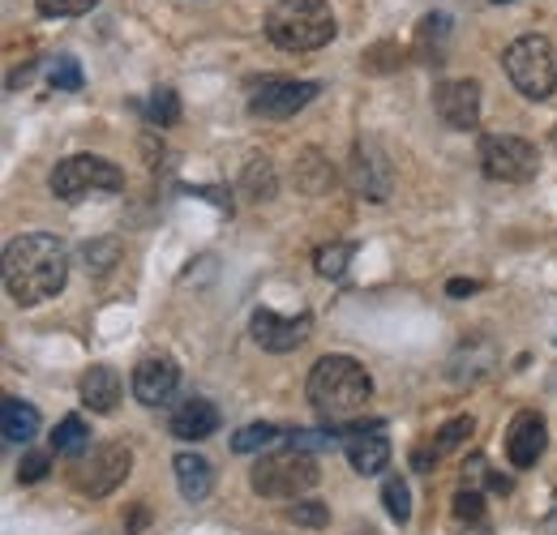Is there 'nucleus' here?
Returning <instances> with one entry per match:
<instances>
[{
    "instance_id": "obj_1",
    "label": "nucleus",
    "mask_w": 557,
    "mask_h": 535,
    "mask_svg": "<svg viewBox=\"0 0 557 535\" xmlns=\"http://www.w3.org/2000/svg\"><path fill=\"white\" fill-rule=\"evenodd\" d=\"M65 283H70V249L57 236L30 232V236H17L4 249V291L17 304H26V309L44 304Z\"/></svg>"
},
{
    "instance_id": "obj_2",
    "label": "nucleus",
    "mask_w": 557,
    "mask_h": 535,
    "mask_svg": "<svg viewBox=\"0 0 557 535\" xmlns=\"http://www.w3.org/2000/svg\"><path fill=\"white\" fill-rule=\"evenodd\" d=\"M305 395H309V402H313L326 420H351V415H360V411L369 407L373 377H369L364 364L351 360V356H322V360L309 369Z\"/></svg>"
},
{
    "instance_id": "obj_3",
    "label": "nucleus",
    "mask_w": 557,
    "mask_h": 535,
    "mask_svg": "<svg viewBox=\"0 0 557 535\" xmlns=\"http://www.w3.org/2000/svg\"><path fill=\"white\" fill-rule=\"evenodd\" d=\"M339 22L331 0H275L267 13V35L283 52H318L335 39Z\"/></svg>"
},
{
    "instance_id": "obj_4",
    "label": "nucleus",
    "mask_w": 557,
    "mask_h": 535,
    "mask_svg": "<svg viewBox=\"0 0 557 535\" xmlns=\"http://www.w3.org/2000/svg\"><path fill=\"white\" fill-rule=\"evenodd\" d=\"M502 69L523 99L541 103L557 90V43L545 35H523L502 52Z\"/></svg>"
},
{
    "instance_id": "obj_5",
    "label": "nucleus",
    "mask_w": 557,
    "mask_h": 535,
    "mask_svg": "<svg viewBox=\"0 0 557 535\" xmlns=\"http://www.w3.org/2000/svg\"><path fill=\"white\" fill-rule=\"evenodd\" d=\"M318 480H322L318 459H313L309 450H296V446H287V450H278V455L258 459V468L249 471L253 493H262V497H271V501L300 497V493H309Z\"/></svg>"
},
{
    "instance_id": "obj_6",
    "label": "nucleus",
    "mask_w": 557,
    "mask_h": 535,
    "mask_svg": "<svg viewBox=\"0 0 557 535\" xmlns=\"http://www.w3.org/2000/svg\"><path fill=\"white\" fill-rule=\"evenodd\" d=\"M52 194L61 201H77L86 194H116L125 189V172L103 154H70L52 167Z\"/></svg>"
},
{
    "instance_id": "obj_7",
    "label": "nucleus",
    "mask_w": 557,
    "mask_h": 535,
    "mask_svg": "<svg viewBox=\"0 0 557 535\" xmlns=\"http://www.w3.org/2000/svg\"><path fill=\"white\" fill-rule=\"evenodd\" d=\"M476 154H481V172L488 181H502V185H528L541 172V154H536V146L528 137L485 134Z\"/></svg>"
},
{
    "instance_id": "obj_8",
    "label": "nucleus",
    "mask_w": 557,
    "mask_h": 535,
    "mask_svg": "<svg viewBox=\"0 0 557 535\" xmlns=\"http://www.w3.org/2000/svg\"><path fill=\"white\" fill-rule=\"evenodd\" d=\"M129 471H134L129 446L108 441V446H95L90 455H82L70 480L82 497H108V493H116V488L129 480Z\"/></svg>"
},
{
    "instance_id": "obj_9",
    "label": "nucleus",
    "mask_w": 557,
    "mask_h": 535,
    "mask_svg": "<svg viewBox=\"0 0 557 535\" xmlns=\"http://www.w3.org/2000/svg\"><path fill=\"white\" fill-rule=\"evenodd\" d=\"M318 82H309V77H271V82H262L258 90H253V99H249V112L258 116V121H287V116H296L300 108H309L313 99H318Z\"/></svg>"
},
{
    "instance_id": "obj_10",
    "label": "nucleus",
    "mask_w": 557,
    "mask_h": 535,
    "mask_svg": "<svg viewBox=\"0 0 557 535\" xmlns=\"http://www.w3.org/2000/svg\"><path fill=\"white\" fill-rule=\"evenodd\" d=\"M348 185L369 201H386L395 189V167L386 159V150L373 137H360L348 159Z\"/></svg>"
},
{
    "instance_id": "obj_11",
    "label": "nucleus",
    "mask_w": 557,
    "mask_h": 535,
    "mask_svg": "<svg viewBox=\"0 0 557 535\" xmlns=\"http://www.w3.org/2000/svg\"><path fill=\"white\" fill-rule=\"evenodd\" d=\"M433 112L442 116V125L468 134L481 125V82L476 77H455V82H442L433 90Z\"/></svg>"
},
{
    "instance_id": "obj_12",
    "label": "nucleus",
    "mask_w": 557,
    "mask_h": 535,
    "mask_svg": "<svg viewBox=\"0 0 557 535\" xmlns=\"http://www.w3.org/2000/svg\"><path fill=\"white\" fill-rule=\"evenodd\" d=\"M545 446H549L545 415L541 411H519L510 420V428H506V459H510V468L519 471L536 468V459L545 455Z\"/></svg>"
},
{
    "instance_id": "obj_13",
    "label": "nucleus",
    "mask_w": 557,
    "mask_h": 535,
    "mask_svg": "<svg viewBox=\"0 0 557 535\" xmlns=\"http://www.w3.org/2000/svg\"><path fill=\"white\" fill-rule=\"evenodd\" d=\"M309 326H313V318L309 313H300V318H278L271 309H253V318H249V331H253V343L258 347H267V351H296L305 338H309Z\"/></svg>"
},
{
    "instance_id": "obj_14",
    "label": "nucleus",
    "mask_w": 557,
    "mask_h": 535,
    "mask_svg": "<svg viewBox=\"0 0 557 535\" xmlns=\"http://www.w3.org/2000/svg\"><path fill=\"white\" fill-rule=\"evenodd\" d=\"M219 424H223L219 407L210 399H202V395L176 402L172 415H168V433H172L176 441H207V437L219 433Z\"/></svg>"
},
{
    "instance_id": "obj_15",
    "label": "nucleus",
    "mask_w": 557,
    "mask_h": 535,
    "mask_svg": "<svg viewBox=\"0 0 557 535\" xmlns=\"http://www.w3.org/2000/svg\"><path fill=\"white\" fill-rule=\"evenodd\" d=\"M129 386H134V399L141 407H163L176 395V386H181V369L168 356H150V360H141L138 369H134Z\"/></svg>"
},
{
    "instance_id": "obj_16",
    "label": "nucleus",
    "mask_w": 557,
    "mask_h": 535,
    "mask_svg": "<svg viewBox=\"0 0 557 535\" xmlns=\"http://www.w3.org/2000/svg\"><path fill=\"white\" fill-rule=\"evenodd\" d=\"M344 455H348L351 471L377 475V471L391 463V441L377 428H351L348 437H344Z\"/></svg>"
},
{
    "instance_id": "obj_17",
    "label": "nucleus",
    "mask_w": 557,
    "mask_h": 535,
    "mask_svg": "<svg viewBox=\"0 0 557 535\" xmlns=\"http://www.w3.org/2000/svg\"><path fill=\"white\" fill-rule=\"evenodd\" d=\"M82 402L90 407V411H99V415H112L116 407H121V373L112 369V364H95L86 377H82Z\"/></svg>"
},
{
    "instance_id": "obj_18",
    "label": "nucleus",
    "mask_w": 557,
    "mask_h": 535,
    "mask_svg": "<svg viewBox=\"0 0 557 535\" xmlns=\"http://www.w3.org/2000/svg\"><path fill=\"white\" fill-rule=\"evenodd\" d=\"M172 471H176V488L185 501H207L210 488H214V468H210L202 455H176L172 459Z\"/></svg>"
},
{
    "instance_id": "obj_19",
    "label": "nucleus",
    "mask_w": 557,
    "mask_h": 535,
    "mask_svg": "<svg viewBox=\"0 0 557 535\" xmlns=\"http://www.w3.org/2000/svg\"><path fill=\"white\" fill-rule=\"evenodd\" d=\"M331 185H335L331 159L322 150H313V146L300 150V159H296V189L309 194V198H322V194H331Z\"/></svg>"
},
{
    "instance_id": "obj_20",
    "label": "nucleus",
    "mask_w": 557,
    "mask_h": 535,
    "mask_svg": "<svg viewBox=\"0 0 557 535\" xmlns=\"http://www.w3.org/2000/svg\"><path fill=\"white\" fill-rule=\"evenodd\" d=\"M39 411L30 407V402L22 399H9L0 402V433H4V441H17V446H26V441H35L39 437Z\"/></svg>"
},
{
    "instance_id": "obj_21",
    "label": "nucleus",
    "mask_w": 557,
    "mask_h": 535,
    "mask_svg": "<svg viewBox=\"0 0 557 535\" xmlns=\"http://www.w3.org/2000/svg\"><path fill=\"white\" fill-rule=\"evenodd\" d=\"M278 189V176L275 167H271V159H249V167H245V176H240V194L249 201H271Z\"/></svg>"
},
{
    "instance_id": "obj_22",
    "label": "nucleus",
    "mask_w": 557,
    "mask_h": 535,
    "mask_svg": "<svg viewBox=\"0 0 557 535\" xmlns=\"http://www.w3.org/2000/svg\"><path fill=\"white\" fill-rule=\"evenodd\" d=\"M86 446H90V428H86V420H82V415H65V420L57 424V433H52V455L82 459Z\"/></svg>"
},
{
    "instance_id": "obj_23",
    "label": "nucleus",
    "mask_w": 557,
    "mask_h": 535,
    "mask_svg": "<svg viewBox=\"0 0 557 535\" xmlns=\"http://www.w3.org/2000/svg\"><path fill=\"white\" fill-rule=\"evenodd\" d=\"M146 121H150L154 129H172V125L181 121V99H176L172 86L150 90V99H146Z\"/></svg>"
},
{
    "instance_id": "obj_24",
    "label": "nucleus",
    "mask_w": 557,
    "mask_h": 535,
    "mask_svg": "<svg viewBox=\"0 0 557 535\" xmlns=\"http://www.w3.org/2000/svg\"><path fill=\"white\" fill-rule=\"evenodd\" d=\"M472 428H476V420H472V415H455L450 424H442V433L433 437V450H429V455H433V459H442V455H450L455 446H463V441L472 437ZM429 455H417V463H424Z\"/></svg>"
},
{
    "instance_id": "obj_25",
    "label": "nucleus",
    "mask_w": 557,
    "mask_h": 535,
    "mask_svg": "<svg viewBox=\"0 0 557 535\" xmlns=\"http://www.w3.org/2000/svg\"><path fill=\"white\" fill-rule=\"evenodd\" d=\"M278 437H283V433H278L271 420H258V424H245V428L232 437V450H236V455H253V450L275 446Z\"/></svg>"
},
{
    "instance_id": "obj_26",
    "label": "nucleus",
    "mask_w": 557,
    "mask_h": 535,
    "mask_svg": "<svg viewBox=\"0 0 557 535\" xmlns=\"http://www.w3.org/2000/svg\"><path fill=\"white\" fill-rule=\"evenodd\" d=\"M382 501H386V514H391L395 523H408V519H412V493H408V480H404V475H386Z\"/></svg>"
},
{
    "instance_id": "obj_27",
    "label": "nucleus",
    "mask_w": 557,
    "mask_h": 535,
    "mask_svg": "<svg viewBox=\"0 0 557 535\" xmlns=\"http://www.w3.org/2000/svg\"><path fill=\"white\" fill-rule=\"evenodd\" d=\"M351 258H356V245H331V249H318V274H322V278H344Z\"/></svg>"
},
{
    "instance_id": "obj_28",
    "label": "nucleus",
    "mask_w": 557,
    "mask_h": 535,
    "mask_svg": "<svg viewBox=\"0 0 557 535\" xmlns=\"http://www.w3.org/2000/svg\"><path fill=\"white\" fill-rule=\"evenodd\" d=\"M48 82H52L57 90H82V65H77V57H70V52L52 57V65H48Z\"/></svg>"
},
{
    "instance_id": "obj_29",
    "label": "nucleus",
    "mask_w": 557,
    "mask_h": 535,
    "mask_svg": "<svg viewBox=\"0 0 557 535\" xmlns=\"http://www.w3.org/2000/svg\"><path fill=\"white\" fill-rule=\"evenodd\" d=\"M48 471H52V450H30L17 463V480L22 484H39V480H48Z\"/></svg>"
},
{
    "instance_id": "obj_30",
    "label": "nucleus",
    "mask_w": 557,
    "mask_h": 535,
    "mask_svg": "<svg viewBox=\"0 0 557 535\" xmlns=\"http://www.w3.org/2000/svg\"><path fill=\"white\" fill-rule=\"evenodd\" d=\"M287 519H292L296 527H326V523H331V510H326L322 501H296V506L287 510Z\"/></svg>"
},
{
    "instance_id": "obj_31",
    "label": "nucleus",
    "mask_w": 557,
    "mask_h": 535,
    "mask_svg": "<svg viewBox=\"0 0 557 535\" xmlns=\"http://www.w3.org/2000/svg\"><path fill=\"white\" fill-rule=\"evenodd\" d=\"M99 0H35V9L44 13V17H82V13H90Z\"/></svg>"
},
{
    "instance_id": "obj_32",
    "label": "nucleus",
    "mask_w": 557,
    "mask_h": 535,
    "mask_svg": "<svg viewBox=\"0 0 557 535\" xmlns=\"http://www.w3.org/2000/svg\"><path fill=\"white\" fill-rule=\"evenodd\" d=\"M455 514H459V519H468V523H476V519H485V497H481L476 488H468V493H459V497H455Z\"/></svg>"
},
{
    "instance_id": "obj_33",
    "label": "nucleus",
    "mask_w": 557,
    "mask_h": 535,
    "mask_svg": "<svg viewBox=\"0 0 557 535\" xmlns=\"http://www.w3.org/2000/svg\"><path fill=\"white\" fill-rule=\"evenodd\" d=\"M455 300H468L472 291H481V283H472V278H450V287H446Z\"/></svg>"
},
{
    "instance_id": "obj_34",
    "label": "nucleus",
    "mask_w": 557,
    "mask_h": 535,
    "mask_svg": "<svg viewBox=\"0 0 557 535\" xmlns=\"http://www.w3.org/2000/svg\"><path fill=\"white\" fill-rule=\"evenodd\" d=\"M545 535H557V506H554V514H549V523H545Z\"/></svg>"
},
{
    "instance_id": "obj_35",
    "label": "nucleus",
    "mask_w": 557,
    "mask_h": 535,
    "mask_svg": "<svg viewBox=\"0 0 557 535\" xmlns=\"http://www.w3.org/2000/svg\"><path fill=\"white\" fill-rule=\"evenodd\" d=\"M493 4H510V0H493Z\"/></svg>"
}]
</instances>
